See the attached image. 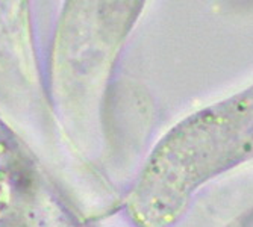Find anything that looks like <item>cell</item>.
I'll use <instances>...</instances> for the list:
<instances>
[{
    "mask_svg": "<svg viewBox=\"0 0 253 227\" xmlns=\"http://www.w3.org/2000/svg\"><path fill=\"white\" fill-rule=\"evenodd\" d=\"M253 157V86L187 118L152 154L130 200L143 227L170 224L212 176Z\"/></svg>",
    "mask_w": 253,
    "mask_h": 227,
    "instance_id": "1",
    "label": "cell"
},
{
    "mask_svg": "<svg viewBox=\"0 0 253 227\" xmlns=\"http://www.w3.org/2000/svg\"><path fill=\"white\" fill-rule=\"evenodd\" d=\"M0 227H79L32 153L0 123Z\"/></svg>",
    "mask_w": 253,
    "mask_h": 227,
    "instance_id": "2",
    "label": "cell"
}]
</instances>
